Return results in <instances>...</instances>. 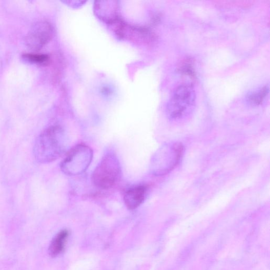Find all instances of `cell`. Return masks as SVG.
I'll list each match as a JSON object with an SVG mask.
<instances>
[{
  "mask_svg": "<svg viewBox=\"0 0 270 270\" xmlns=\"http://www.w3.org/2000/svg\"><path fill=\"white\" fill-rule=\"evenodd\" d=\"M66 136L63 129L55 126L46 129L35 141L33 153L41 163H48L58 159L65 152Z\"/></svg>",
  "mask_w": 270,
  "mask_h": 270,
  "instance_id": "1",
  "label": "cell"
},
{
  "mask_svg": "<svg viewBox=\"0 0 270 270\" xmlns=\"http://www.w3.org/2000/svg\"><path fill=\"white\" fill-rule=\"evenodd\" d=\"M196 94L190 84H183L177 87L170 99L167 113L173 120L181 119L189 114L194 106Z\"/></svg>",
  "mask_w": 270,
  "mask_h": 270,
  "instance_id": "2",
  "label": "cell"
},
{
  "mask_svg": "<svg viewBox=\"0 0 270 270\" xmlns=\"http://www.w3.org/2000/svg\"><path fill=\"white\" fill-rule=\"evenodd\" d=\"M121 173L119 161L113 153L103 156L93 174L94 184L98 188L107 190L118 182Z\"/></svg>",
  "mask_w": 270,
  "mask_h": 270,
  "instance_id": "3",
  "label": "cell"
},
{
  "mask_svg": "<svg viewBox=\"0 0 270 270\" xmlns=\"http://www.w3.org/2000/svg\"><path fill=\"white\" fill-rule=\"evenodd\" d=\"M183 151L182 144L177 142L162 147L153 159L152 168L154 174L160 176L172 171L181 160Z\"/></svg>",
  "mask_w": 270,
  "mask_h": 270,
  "instance_id": "4",
  "label": "cell"
},
{
  "mask_svg": "<svg viewBox=\"0 0 270 270\" xmlns=\"http://www.w3.org/2000/svg\"><path fill=\"white\" fill-rule=\"evenodd\" d=\"M92 150L84 144L72 149L61 164V169L66 175L76 176L85 172L91 164Z\"/></svg>",
  "mask_w": 270,
  "mask_h": 270,
  "instance_id": "5",
  "label": "cell"
},
{
  "mask_svg": "<svg viewBox=\"0 0 270 270\" xmlns=\"http://www.w3.org/2000/svg\"><path fill=\"white\" fill-rule=\"evenodd\" d=\"M52 33V27L48 22H38L28 33L26 39L27 45L31 49L39 50L50 41Z\"/></svg>",
  "mask_w": 270,
  "mask_h": 270,
  "instance_id": "6",
  "label": "cell"
},
{
  "mask_svg": "<svg viewBox=\"0 0 270 270\" xmlns=\"http://www.w3.org/2000/svg\"><path fill=\"white\" fill-rule=\"evenodd\" d=\"M148 192L146 185H138L132 188L125 193L124 203L129 210L138 208L145 201Z\"/></svg>",
  "mask_w": 270,
  "mask_h": 270,
  "instance_id": "7",
  "label": "cell"
},
{
  "mask_svg": "<svg viewBox=\"0 0 270 270\" xmlns=\"http://www.w3.org/2000/svg\"><path fill=\"white\" fill-rule=\"evenodd\" d=\"M69 236V232L64 230L58 233L52 241L50 248V254L52 257H56L64 250L65 244Z\"/></svg>",
  "mask_w": 270,
  "mask_h": 270,
  "instance_id": "8",
  "label": "cell"
},
{
  "mask_svg": "<svg viewBox=\"0 0 270 270\" xmlns=\"http://www.w3.org/2000/svg\"><path fill=\"white\" fill-rule=\"evenodd\" d=\"M177 70L180 74L194 79L196 78L194 61L191 58H186L180 62L177 66Z\"/></svg>",
  "mask_w": 270,
  "mask_h": 270,
  "instance_id": "9",
  "label": "cell"
},
{
  "mask_svg": "<svg viewBox=\"0 0 270 270\" xmlns=\"http://www.w3.org/2000/svg\"><path fill=\"white\" fill-rule=\"evenodd\" d=\"M268 93L269 87L267 85H265L260 89L259 91L248 95L247 100L252 105H260L264 102Z\"/></svg>",
  "mask_w": 270,
  "mask_h": 270,
  "instance_id": "10",
  "label": "cell"
},
{
  "mask_svg": "<svg viewBox=\"0 0 270 270\" xmlns=\"http://www.w3.org/2000/svg\"><path fill=\"white\" fill-rule=\"evenodd\" d=\"M24 57L30 62L42 65H47L50 60L49 56L45 54L27 53Z\"/></svg>",
  "mask_w": 270,
  "mask_h": 270,
  "instance_id": "11",
  "label": "cell"
}]
</instances>
